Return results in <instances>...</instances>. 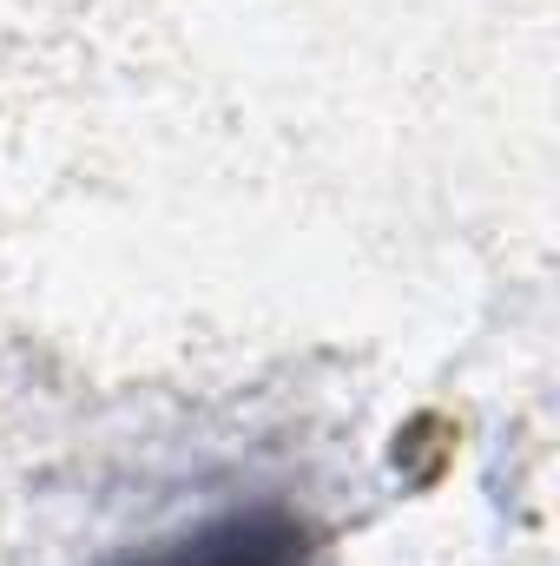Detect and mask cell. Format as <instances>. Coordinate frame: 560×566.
Instances as JSON below:
<instances>
[{"mask_svg": "<svg viewBox=\"0 0 560 566\" xmlns=\"http://www.w3.org/2000/svg\"><path fill=\"white\" fill-rule=\"evenodd\" d=\"M126 566H310V534L283 507H238L145 547Z\"/></svg>", "mask_w": 560, "mask_h": 566, "instance_id": "cell-1", "label": "cell"}]
</instances>
